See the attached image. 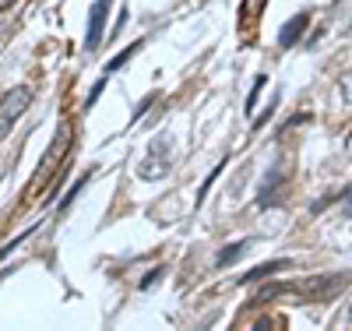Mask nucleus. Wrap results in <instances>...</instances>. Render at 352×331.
<instances>
[{
  "mask_svg": "<svg viewBox=\"0 0 352 331\" xmlns=\"http://www.w3.org/2000/svg\"><path fill=\"white\" fill-rule=\"evenodd\" d=\"M71 141H74V127L64 124L56 127V134H53V145L46 148V156H43V162L36 166V176H32V184H28V197H39L50 184H53V176L60 173V166H64V159H67V148H71Z\"/></svg>",
  "mask_w": 352,
  "mask_h": 331,
  "instance_id": "obj_1",
  "label": "nucleus"
},
{
  "mask_svg": "<svg viewBox=\"0 0 352 331\" xmlns=\"http://www.w3.org/2000/svg\"><path fill=\"white\" fill-rule=\"evenodd\" d=\"M159 275H162V268H155V272H148V275H144V279H141V289H148V286H152V282H155Z\"/></svg>",
  "mask_w": 352,
  "mask_h": 331,
  "instance_id": "obj_19",
  "label": "nucleus"
},
{
  "mask_svg": "<svg viewBox=\"0 0 352 331\" xmlns=\"http://www.w3.org/2000/svg\"><path fill=\"white\" fill-rule=\"evenodd\" d=\"M285 268H292V261H289V257L264 261V264H257V268H254V272H247L240 282H243V286H250V282H261V279H268V275H275V272H285Z\"/></svg>",
  "mask_w": 352,
  "mask_h": 331,
  "instance_id": "obj_7",
  "label": "nucleus"
},
{
  "mask_svg": "<svg viewBox=\"0 0 352 331\" xmlns=\"http://www.w3.org/2000/svg\"><path fill=\"white\" fill-rule=\"evenodd\" d=\"M345 212H349V219H352V187L345 191Z\"/></svg>",
  "mask_w": 352,
  "mask_h": 331,
  "instance_id": "obj_21",
  "label": "nucleus"
},
{
  "mask_svg": "<svg viewBox=\"0 0 352 331\" xmlns=\"http://www.w3.org/2000/svg\"><path fill=\"white\" fill-rule=\"evenodd\" d=\"M254 328H257V331H272V328H278V317H261Z\"/></svg>",
  "mask_w": 352,
  "mask_h": 331,
  "instance_id": "obj_18",
  "label": "nucleus"
},
{
  "mask_svg": "<svg viewBox=\"0 0 352 331\" xmlns=\"http://www.w3.org/2000/svg\"><path fill=\"white\" fill-rule=\"evenodd\" d=\"M28 103H32V88H28V85L11 88V92L0 99V138H4V134L14 127V120L28 109Z\"/></svg>",
  "mask_w": 352,
  "mask_h": 331,
  "instance_id": "obj_3",
  "label": "nucleus"
},
{
  "mask_svg": "<svg viewBox=\"0 0 352 331\" xmlns=\"http://www.w3.org/2000/svg\"><path fill=\"white\" fill-rule=\"evenodd\" d=\"M307 25H310V14L307 11H300V14H292L282 28H278V46H296L300 39H303V32H307Z\"/></svg>",
  "mask_w": 352,
  "mask_h": 331,
  "instance_id": "obj_6",
  "label": "nucleus"
},
{
  "mask_svg": "<svg viewBox=\"0 0 352 331\" xmlns=\"http://www.w3.org/2000/svg\"><path fill=\"white\" fill-rule=\"evenodd\" d=\"M219 173H222V162L208 173V180H204V184H201V191H197V204H204V197H208V191H212V184H215V180H219Z\"/></svg>",
  "mask_w": 352,
  "mask_h": 331,
  "instance_id": "obj_14",
  "label": "nucleus"
},
{
  "mask_svg": "<svg viewBox=\"0 0 352 331\" xmlns=\"http://www.w3.org/2000/svg\"><path fill=\"white\" fill-rule=\"evenodd\" d=\"M261 88H264V78H254V92L247 96V113L257 106V96H261Z\"/></svg>",
  "mask_w": 352,
  "mask_h": 331,
  "instance_id": "obj_16",
  "label": "nucleus"
},
{
  "mask_svg": "<svg viewBox=\"0 0 352 331\" xmlns=\"http://www.w3.org/2000/svg\"><path fill=\"white\" fill-rule=\"evenodd\" d=\"M102 88H106V78H99V81L92 85V92H88V103H85V106H96V99L102 96Z\"/></svg>",
  "mask_w": 352,
  "mask_h": 331,
  "instance_id": "obj_17",
  "label": "nucleus"
},
{
  "mask_svg": "<svg viewBox=\"0 0 352 331\" xmlns=\"http://www.w3.org/2000/svg\"><path fill=\"white\" fill-rule=\"evenodd\" d=\"M32 233H36V226H28V229H25L21 236H14V239H11V244H4V247H0V257H8L11 250H18V247H21V244H25V239H28V236H32Z\"/></svg>",
  "mask_w": 352,
  "mask_h": 331,
  "instance_id": "obj_13",
  "label": "nucleus"
},
{
  "mask_svg": "<svg viewBox=\"0 0 352 331\" xmlns=\"http://www.w3.org/2000/svg\"><path fill=\"white\" fill-rule=\"evenodd\" d=\"M338 92H342V99H345V103H352V67L338 78Z\"/></svg>",
  "mask_w": 352,
  "mask_h": 331,
  "instance_id": "obj_15",
  "label": "nucleus"
},
{
  "mask_svg": "<svg viewBox=\"0 0 352 331\" xmlns=\"http://www.w3.org/2000/svg\"><path fill=\"white\" fill-rule=\"evenodd\" d=\"M88 180H92V173H85V176H81V180H74V184H71V187H67V194H64V197H60V204H56V212H67V208H71V204H74V197H78V194H81V191H85V184H88Z\"/></svg>",
  "mask_w": 352,
  "mask_h": 331,
  "instance_id": "obj_10",
  "label": "nucleus"
},
{
  "mask_svg": "<svg viewBox=\"0 0 352 331\" xmlns=\"http://www.w3.org/2000/svg\"><path fill=\"white\" fill-rule=\"evenodd\" d=\"M349 282H352V275H349V272H342V275L307 279V282H300V296H303V299H335Z\"/></svg>",
  "mask_w": 352,
  "mask_h": 331,
  "instance_id": "obj_4",
  "label": "nucleus"
},
{
  "mask_svg": "<svg viewBox=\"0 0 352 331\" xmlns=\"http://www.w3.org/2000/svg\"><path fill=\"white\" fill-rule=\"evenodd\" d=\"M8 4H14V0H0V11H4V8H8Z\"/></svg>",
  "mask_w": 352,
  "mask_h": 331,
  "instance_id": "obj_22",
  "label": "nucleus"
},
{
  "mask_svg": "<svg viewBox=\"0 0 352 331\" xmlns=\"http://www.w3.org/2000/svg\"><path fill=\"white\" fill-rule=\"evenodd\" d=\"M349 28H352V18H349Z\"/></svg>",
  "mask_w": 352,
  "mask_h": 331,
  "instance_id": "obj_23",
  "label": "nucleus"
},
{
  "mask_svg": "<svg viewBox=\"0 0 352 331\" xmlns=\"http://www.w3.org/2000/svg\"><path fill=\"white\" fill-rule=\"evenodd\" d=\"M169 148H173V138L169 134L152 138L148 156L138 162V180H162L169 173V166H173V152H169Z\"/></svg>",
  "mask_w": 352,
  "mask_h": 331,
  "instance_id": "obj_2",
  "label": "nucleus"
},
{
  "mask_svg": "<svg viewBox=\"0 0 352 331\" xmlns=\"http://www.w3.org/2000/svg\"><path fill=\"white\" fill-rule=\"evenodd\" d=\"M264 4H268V0H243V8H240V21H243V25H254V21L261 18Z\"/></svg>",
  "mask_w": 352,
  "mask_h": 331,
  "instance_id": "obj_11",
  "label": "nucleus"
},
{
  "mask_svg": "<svg viewBox=\"0 0 352 331\" xmlns=\"http://www.w3.org/2000/svg\"><path fill=\"white\" fill-rule=\"evenodd\" d=\"M148 106H152V96H148V99H144V103H141V106L134 109V124H138V120L144 116V109H148Z\"/></svg>",
  "mask_w": 352,
  "mask_h": 331,
  "instance_id": "obj_20",
  "label": "nucleus"
},
{
  "mask_svg": "<svg viewBox=\"0 0 352 331\" xmlns=\"http://www.w3.org/2000/svg\"><path fill=\"white\" fill-rule=\"evenodd\" d=\"M349 321H352V310H349Z\"/></svg>",
  "mask_w": 352,
  "mask_h": 331,
  "instance_id": "obj_24",
  "label": "nucleus"
},
{
  "mask_svg": "<svg viewBox=\"0 0 352 331\" xmlns=\"http://www.w3.org/2000/svg\"><path fill=\"white\" fill-rule=\"evenodd\" d=\"M113 0H96L92 11H88V36H85V50L96 53L102 46V28H106V14H109Z\"/></svg>",
  "mask_w": 352,
  "mask_h": 331,
  "instance_id": "obj_5",
  "label": "nucleus"
},
{
  "mask_svg": "<svg viewBox=\"0 0 352 331\" xmlns=\"http://www.w3.org/2000/svg\"><path fill=\"white\" fill-rule=\"evenodd\" d=\"M282 292H292V286H282V282H275V286H264L254 299H250V307H261V303H272V299H278Z\"/></svg>",
  "mask_w": 352,
  "mask_h": 331,
  "instance_id": "obj_9",
  "label": "nucleus"
},
{
  "mask_svg": "<svg viewBox=\"0 0 352 331\" xmlns=\"http://www.w3.org/2000/svg\"><path fill=\"white\" fill-rule=\"evenodd\" d=\"M247 247H250V239H236V244L222 247V250H219V257H215V264H219V268H229V264L236 261V257H240V254H243Z\"/></svg>",
  "mask_w": 352,
  "mask_h": 331,
  "instance_id": "obj_8",
  "label": "nucleus"
},
{
  "mask_svg": "<svg viewBox=\"0 0 352 331\" xmlns=\"http://www.w3.org/2000/svg\"><path fill=\"white\" fill-rule=\"evenodd\" d=\"M138 50H141V43H131V46H127V50H120V53H116V56H113V60H109V64H106V78H109V74H113V71H120V67H124V64H127V60H131V56H134V53H138Z\"/></svg>",
  "mask_w": 352,
  "mask_h": 331,
  "instance_id": "obj_12",
  "label": "nucleus"
}]
</instances>
